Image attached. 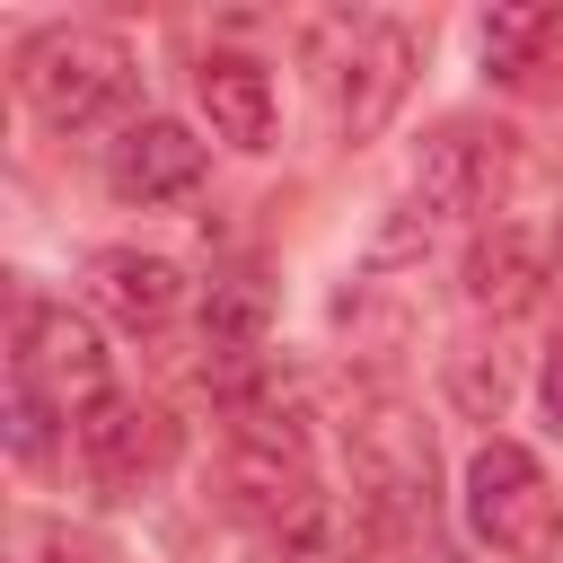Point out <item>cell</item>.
Here are the masks:
<instances>
[{"label":"cell","instance_id":"cell-11","mask_svg":"<svg viewBox=\"0 0 563 563\" xmlns=\"http://www.w3.org/2000/svg\"><path fill=\"white\" fill-rule=\"evenodd\" d=\"M88 290H97L106 317H123V325H141V334L185 308L176 255H150V246H97V255H88Z\"/></svg>","mask_w":563,"mask_h":563},{"label":"cell","instance_id":"cell-6","mask_svg":"<svg viewBox=\"0 0 563 563\" xmlns=\"http://www.w3.org/2000/svg\"><path fill=\"white\" fill-rule=\"evenodd\" d=\"M510 167H519V141L501 123H440L422 141V158H413V194L405 202L431 211V220H484L501 202Z\"/></svg>","mask_w":563,"mask_h":563},{"label":"cell","instance_id":"cell-14","mask_svg":"<svg viewBox=\"0 0 563 563\" xmlns=\"http://www.w3.org/2000/svg\"><path fill=\"white\" fill-rule=\"evenodd\" d=\"M510 387H519V369H510V352H501V343H457V352H449V405H457V413L501 422Z\"/></svg>","mask_w":563,"mask_h":563},{"label":"cell","instance_id":"cell-10","mask_svg":"<svg viewBox=\"0 0 563 563\" xmlns=\"http://www.w3.org/2000/svg\"><path fill=\"white\" fill-rule=\"evenodd\" d=\"M194 97H202V123H211V141H229V150H273V123H282V106H273V79H264V62H246V53H202V70H194Z\"/></svg>","mask_w":563,"mask_h":563},{"label":"cell","instance_id":"cell-16","mask_svg":"<svg viewBox=\"0 0 563 563\" xmlns=\"http://www.w3.org/2000/svg\"><path fill=\"white\" fill-rule=\"evenodd\" d=\"M9 563H106V545L70 519H18L9 528Z\"/></svg>","mask_w":563,"mask_h":563},{"label":"cell","instance_id":"cell-18","mask_svg":"<svg viewBox=\"0 0 563 563\" xmlns=\"http://www.w3.org/2000/svg\"><path fill=\"white\" fill-rule=\"evenodd\" d=\"M537 396H545V413L563 422V334L545 343V369H537Z\"/></svg>","mask_w":563,"mask_h":563},{"label":"cell","instance_id":"cell-12","mask_svg":"<svg viewBox=\"0 0 563 563\" xmlns=\"http://www.w3.org/2000/svg\"><path fill=\"white\" fill-rule=\"evenodd\" d=\"M537 290H545V264H537V246H528L519 229H484V238L466 246V299H475V308L519 317Z\"/></svg>","mask_w":563,"mask_h":563},{"label":"cell","instance_id":"cell-9","mask_svg":"<svg viewBox=\"0 0 563 563\" xmlns=\"http://www.w3.org/2000/svg\"><path fill=\"white\" fill-rule=\"evenodd\" d=\"M202 176H211V150H202L176 114H141V123H123V132L106 141V194H114V202L158 211V202L202 194Z\"/></svg>","mask_w":563,"mask_h":563},{"label":"cell","instance_id":"cell-5","mask_svg":"<svg viewBox=\"0 0 563 563\" xmlns=\"http://www.w3.org/2000/svg\"><path fill=\"white\" fill-rule=\"evenodd\" d=\"M413 70H422V26H405V18H361L352 44L334 53V132H343V141H378V132L396 123Z\"/></svg>","mask_w":563,"mask_h":563},{"label":"cell","instance_id":"cell-4","mask_svg":"<svg viewBox=\"0 0 563 563\" xmlns=\"http://www.w3.org/2000/svg\"><path fill=\"white\" fill-rule=\"evenodd\" d=\"M457 501H466L475 545H493L501 563H554L563 554V493L519 440H484L466 457V493Z\"/></svg>","mask_w":563,"mask_h":563},{"label":"cell","instance_id":"cell-17","mask_svg":"<svg viewBox=\"0 0 563 563\" xmlns=\"http://www.w3.org/2000/svg\"><path fill=\"white\" fill-rule=\"evenodd\" d=\"M53 413H62V405H53L44 387H26V378H9V449H18L26 466H35L44 449H53Z\"/></svg>","mask_w":563,"mask_h":563},{"label":"cell","instance_id":"cell-19","mask_svg":"<svg viewBox=\"0 0 563 563\" xmlns=\"http://www.w3.org/2000/svg\"><path fill=\"white\" fill-rule=\"evenodd\" d=\"M554 282H563V211H554Z\"/></svg>","mask_w":563,"mask_h":563},{"label":"cell","instance_id":"cell-1","mask_svg":"<svg viewBox=\"0 0 563 563\" xmlns=\"http://www.w3.org/2000/svg\"><path fill=\"white\" fill-rule=\"evenodd\" d=\"M343 466H352V501L378 537L422 545L440 563V449L431 422L405 396H352L343 413Z\"/></svg>","mask_w":563,"mask_h":563},{"label":"cell","instance_id":"cell-13","mask_svg":"<svg viewBox=\"0 0 563 563\" xmlns=\"http://www.w3.org/2000/svg\"><path fill=\"white\" fill-rule=\"evenodd\" d=\"M264 334H273V290H264L255 273H220V282L202 290V352L238 369V361L264 352Z\"/></svg>","mask_w":563,"mask_h":563},{"label":"cell","instance_id":"cell-8","mask_svg":"<svg viewBox=\"0 0 563 563\" xmlns=\"http://www.w3.org/2000/svg\"><path fill=\"white\" fill-rule=\"evenodd\" d=\"M70 440H79V466H88L97 484H114V493H141V484H158V475L176 466V422H167V405L123 396V387H106L97 405H79V413H70Z\"/></svg>","mask_w":563,"mask_h":563},{"label":"cell","instance_id":"cell-3","mask_svg":"<svg viewBox=\"0 0 563 563\" xmlns=\"http://www.w3.org/2000/svg\"><path fill=\"white\" fill-rule=\"evenodd\" d=\"M220 493L238 519H255L264 537H290L325 484H317V457H308V422L273 396H246L238 422H229V449H220Z\"/></svg>","mask_w":563,"mask_h":563},{"label":"cell","instance_id":"cell-2","mask_svg":"<svg viewBox=\"0 0 563 563\" xmlns=\"http://www.w3.org/2000/svg\"><path fill=\"white\" fill-rule=\"evenodd\" d=\"M18 97L53 123V132H123L132 97H141V62L114 26H35L18 44ZM141 123V114H132Z\"/></svg>","mask_w":563,"mask_h":563},{"label":"cell","instance_id":"cell-7","mask_svg":"<svg viewBox=\"0 0 563 563\" xmlns=\"http://www.w3.org/2000/svg\"><path fill=\"white\" fill-rule=\"evenodd\" d=\"M9 378L44 387L62 413L106 396V334L70 308V299H18V343H9Z\"/></svg>","mask_w":563,"mask_h":563},{"label":"cell","instance_id":"cell-15","mask_svg":"<svg viewBox=\"0 0 563 563\" xmlns=\"http://www.w3.org/2000/svg\"><path fill=\"white\" fill-rule=\"evenodd\" d=\"M554 35V9H493L484 26H475V44H484V70H501V79H519L528 62H537V44Z\"/></svg>","mask_w":563,"mask_h":563}]
</instances>
